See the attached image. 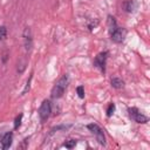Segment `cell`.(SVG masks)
I'll return each mask as SVG.
<instances>
[{
    "label": "cell",
    "mask_w": 150,
    "mask_h": 150,
    "mask_svg": "<svg viewBox=\"0 0 150 150\" xmlns=\"http://www.w3.org/2000/svg\"><path fill=\"white\" fill-rule=\"evenodd\" d=\"M87 128L95 135V137H96V139H97V142H98L100 144L105 145V136H104V134H103V130H102L97 124L91 123V124H88Z\"/></svg>",
    "instance_id": "3957f363"
},
{
    "label": "cell",
    "mask_w": 150,
    "mask_h": 150,
    "mask_svg": "<svg viewBox=\"0 0 150 150\" xmlns=\"http://www.w3.org/2000/svg\"><path fill=\"white\" fill-rule=\"evenodd\" d=\"M21 120H22V114H20V115L16 116V118H15V122H14V128H15V129H18V128L20 127Z\"/></svg>",
    "instance_id": "9a60e30c"
},
{
    "label": "cell",
    "mask_w": 150,
    "mask_h": 150,
    "mask_svg": "<svg viewBox=\"0 0 150 150\" xmlns=\"http://www.w3.org/2000/svg\"><path fill=\"white\" fill-rule=\"evenodd\" d=\"M124 36H125V32H124V29H122V28H120V27H117L115 30H112V32L110 33L111 40H112L114 42H116V43H121V42L124 40Z\"/></svg>",
    "instance_id": "52a82bcc"
},
{
    "label": "cell",
    "mask_w": 150,
    "mask_h": 150,
    "mask_svg": "<svg viewBox=\"0 0 150 150\" xmlns=\"http://www.w3.org/2000/svg\"><path fill=\"white\" fill-rule=\"evenodd\" d=\"M12 141H13V132L5 134L0 141V148L1 149H8L12 145Z\"/></svg>",
    "instance_id": "ba28073f"
},
{
    "label": "cell",
    "mask_w": 150,
    "mask_h": 150,
    "mask_svg": "<svg viewBox=\"0 0 150 150\" xmlns=\"http://www.w3.org/2000/svg\"><path fill=\"white\" fill-rule=\"evenodd\" d=\"M50 112H52V104L48 100H45L41 103L40 109H39V117H40L41 122H46L49 118Z\"/></svg>",
    "instance_id": "7a4b0ae2"
},
{
    "label": "cell",
    "mask_w": 150,
    "mask_h": 150,
    "mask_svg": "<svg viewBox=\"0 0 150 150\" xmlns=\"http://www.w3.org/2000/svg\"><path fill=\"white\" fill-rule=\"evenodd\" d=\"M107 57H108V52H102L97 54V56L94 60V66L97 67L102 73H105V64H107Z\"/></svg>",
    "instance_id": "5b68a950"
},
{
    "label": "cell",
    "mask_w": 150,
    "mask_h": 150,
    "mask_svg": "<svg viewBox=\"0 0 150 150\" xmlns=\"http://www.w3.org/2000/svg\"><path fill=\"white\" fill-rule=\"evenodd\" d=\"M63 145H64L66 148H68V149H73V148L76 145V141H75V139H68V141L64 142Z\"/></svg>",
    "instance_id": "4fadbf2b"
},
{
    "label": "cell",
    "mask_w": 150,
    "mask_h": 150,
    "mask_svg": "<svg viewBox=\"0 0 150 150\" xmlns=\"http://www.w3.org/2000/svg\"><path fill=\"white\" fill-rule=\"evenodd\" d=\"M108 27H109V33H111L112 30H115L118 27L114 16H108Z\"/></svg>",
    "instance_id": "9c48e42d"
},
{
    "label": "cell",
    "mask_w": 150,
    "mask_h": 150,
    "mask_svg": "<svg viewBox=\"0 0 150 150\" xmlns=\"http://www.w3.org/2000/svg\"><path fill=\"white\" fill-rule=\"evenodd\" d=\"M136 2L134 0H128L127 2H124V8L127 12H134V9L136 8Z\"/></svg>",
    "instance_id": "30bf717a"
},
{
    "label": "cell",
    "mask_w": 150,
    "mask_h": 150,
    "mask_svg": "<svg viewBox=\"0 0 150 150\" xmlns=\"http://www.w3.org/2000/svg\"><path fill=\"white\" fill-rule=\"evenodd\" d=\"M23 45L27 52H29L33 47V38H32V32L29 27H26L23 30Z\"/></svg>",
    "instance_id": "8992f818"
},
{
    "label": "cell",
    "mask_w": 150,
    "mask_h": 150,
    "mask_svg": "<svg viewBox=\"0 0 150 150\" xmlns=\"http://www.w3.org/2000/svg\"><path fill=\"white\" fill-rule=\"evenodd\" d=\"M111 86H112L114 88H116V89H121V88H123L124 82H123L121 79H118V77H114V79L111 80Z\"/></svg>",
    "instance_id": "8fae6325"
},
{
    "label": "cell",
    "mask_w": 150,
    "mask_h": 150,
    "mask_svg": "<svg viewBox=\"0 0 150 150\" xmlns=\"http://www.w3.org/2000/svg\"><path fill=\"white\" fill-rule=\"evenodd\" d=\"M68 83H69V77H68L67 74H64V75L61 76V77L57 80V82L54 84V87H53V89H52V93H50L52 97H53V98H60V97L64 94V91H66V89H67V87H68Z\"/></svg>",
    "instance_id": "6da1fadb"
},
{
    "label": "cell",
    "mask_w": 150,
    "mask_h": 150,
    "mask_svg": "<svg viewBox=\"0 0 150 150\" xmlns=\"http://www.w3.org/2000/svg\"><path fill=\"white\" fill-rule=\"evenodd\" d=\"M30 80H32V75L29 76V80L27 81V84H26V87H25V89H23V91H22V95H25V94L27 93V90H29V86H30Z\"/></svg>",
    "instance_id": "e0dca14e"
},
{
    "label": "cell",
    "mask_w": 150,
    "mask_h": 150,
    "mask_svg": "<svg viewBox=\"0 0 150 150\" xmlns=\"http://www.w3.org/2000/svg\"><path fill=\"white\" fill-rule=\"evenodd\" d=\"M76 91H77V95H79L80 98H83V97H84V90H83V87H82V86L77 87V88H76Z\"/></svg>",
    "instance_id": "2e32d148"
},
{
    "label": "cell",
    "mask_w": 150,
    "mask_h": 150,
    "mask_svg": "<svg viewBox=\"0 0 150 150\" xmlns=\"http://www.w3.org/2000/svg\"><path fill=\"white\" fill-rule=\"evenodd\" d=\"M128 112H129V117L131 120H134L135 122H137V123H146L149 121L148 116H145L144 114H142L136 108H129L128 109Z\"/></svg>",
    "instance_id": "277c9868"
},
{
    "label": "cell",
    "mask_w": 150,
    "mask_h": 150,
    "mask_svg": "<svg viewBox=\"0 0 150 150\" xmlns=\"http://www.w3.org/2000/svg\"><path fill=\"white\" fill-rule=\"evenodd\" d=\"M114 110H115V104L114 103H110L109 107H108V109H107V116L110 117L114 114Z\"/></svg>",
    "instance_id": "5bb4252c"
},
{
    "label": "cell",
    "mask_w": 150,
    "mask_h": 150,
    "mask_svg": "<svg viewBox=\"0 0 150 150\" xmlns=\"http://www.w3.org/2000/svg\"><path fill=\"white\" fill-rule=\"evenodd\" d=\"M7 36V28L5 26H0V41L5 40Z\"/></svg>",
    "instance_id": "7c38bea8"
}]
</instances>
